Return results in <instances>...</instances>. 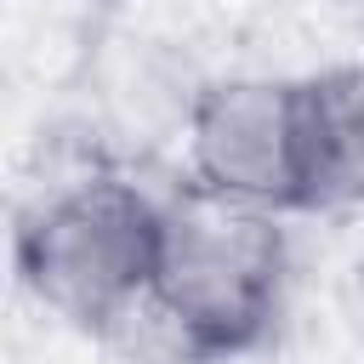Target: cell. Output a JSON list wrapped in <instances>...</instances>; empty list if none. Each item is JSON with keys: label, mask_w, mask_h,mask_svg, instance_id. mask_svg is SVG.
Instances as JSON below:
<instances>
[{"label": "cell", "mask_w": 364, "mask_h": 364, "mask_svg": "<svg viewBox=\"0 0 364 364\" xmlns=\"http://www.w3.org/2000/svg\"><path fill=\"white\" fill-rule=\"evenodd\" d=\"M284 296V233L273 210L188 188L165 199L159 262L148 307L159 313L176 358L250 353Z\"/></svg>", "instance_id": "6da1fadb"}, {"label": "cell", "mask_w": 364, "mask_h": 364, "mask_svg": "<svg viewBox=\"0 0 364 364\" xmlns=\"http://www.w3.org/2000/svg\"><path fill=\"white\" fill-rule=\"evenodd\" d=\"M165 199L125 176H80L46 193L17 228L23 290L80 330H114L154 290Z\"/></svg>", "instance_id": "7a4b0ae2"}, {"label": "cell", "mask_w": 364, "mask_h": 364, "mask_svg": "<svg viewBox=\"0 0 364 364\" xmlns=\"http://www.w3.org/2000/svg\"><path fill=\"white\" fill-rule=\"evenodd\" d=\"M182 142H188L193 188L273 210V216L307 210L296 80H267V74L210 80L188 108Z\"/></svg>", "instance_id": "3957f363"}, {"label": "cell", "mask_w": 364, "mask_h": 364, "mask_svg": "<svg viewBox=\"0 0 364 364\" xmlns=\"http://www.w3.org/2000/svg\"><path fill=\"white\" fill-rule=\"evenodd\" d=\"M301 102V159H307V210L313 205H364V63H336L296 80Z\"/></svg>", "instance_id": "277c9868"}]
</instances>
